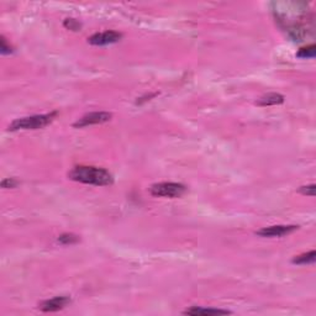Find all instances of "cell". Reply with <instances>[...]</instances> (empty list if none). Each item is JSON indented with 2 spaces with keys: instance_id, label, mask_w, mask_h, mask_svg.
Masks as SVG:
<instances>
[{
  "instance_id": "obj_6",
  "label": "cell",
  "mask_w": 316,
  "mask_h": 316,
  "mask_svg": "<svg viewBox=\"0 0 316 316\" xmlns=\"http://www.w3.org/2000/svg\"><path fill=\"white\" fill-rule=\"evenodd\" d=\"M299 226L295 225H277V226H270V227H265L262 230L257 231L256 235L261 236V237H283V236L291 235L294 231H296Z\"/></svg>"
},
{
  "instance_id": "obj_7",
  "label": "cell",
  "mask_w": 316,
  "mask_h": 316,
  "mask_svg": "<svg viewBox=\"0 0 316 316\" xmlns=\"http://www.w3.org/2000/svg\"><path fill=\"white\" fill-rule=\"evenodd\" d=\"M69 303L70 299L68 296H55V298L47 299V300L40 303L39 309L44 313H53V311L62 310Z\"/></svg>"
},
{
  "instance_id": "obj_8",
  "label": "cell",
  "mask_w": 316,
  "mask_h": 316,
  "mask_svg": "<svg viewBox=\"0 0 316 316\" xmlns=\"http://www.w3.org/2000/svg\"><path fill=\"white\" fill-rule=\"evenodd\" d=\"M183 314L184 315H193V316H198V315L214 316V315H228V314H231V311L221 310V309H211V308L206 309V308H199V306H192V308L183 311Z\"/></svg>"
},
{
  "instance_id": "obj_5",
  "label": "cell",
  "mask_w": 316,
  "mask_h": 316,
  "mask_svg": "<svg viewBox=\"0 0 316 316\" xmlns=\"http://www.w3.org/2000/svg\"><path fill=\"white\" fill-rule=\"evenodd\" d=\"M122 35L117 31H105V32H98V34L91 35L88 39V42L93 46H107V45L116 44L121 40Z\"/></svg>"
},
{
  "instance_id": "obj_12",
  "label": "cell",
  "mask_w": 316,
  "mask_h": 316,
  "mask_svg": "<svg viewBox=\"0 0 316 316\" xmlns=\"http://www.w3.org/2000/svg\"><path fill=\"white\" fill-rule=\"evenodd\" d=\"M58 242L62 245H73L79 242V236L74 235V233H62L58 237Z\"/></svg>"
},
{
  "instance_id": "obj_16",
  "label": "cell",
  "mask_w": 316,
  "mask_h": 316,
  "mask_svg": "<svg viewBox=\"0 0 316 316\" xmlns=\"http://www.w3.org/2000/svg\"><path fill=\"white\" fill-rule=\"evenodd\" d=\"M19 184V181L15 178H6L1 181V187L8 189V188H15Z\"/></svg>"
},
{
  "instance_id": "obj_10",
  "label": "cell",
  "mask_w": 316,
  "mask_h": 316,
  "mask_svg": "<svg viewBox=\"0 0 316 316\" xmlns=\"http://www.w3.org/2000/svg\"><path fill=\"white\" fill-rule=\"evenodd\" d=\"M316 259V252L310 251L306 252V253H301L299 256H295L293 258L294 265H310V263H314Z\"/></svg>"
},
{
  "instance_id": "obj_4",
  "label": "cell",
  "mask_w": 316,
  "mask_h": 316,
  "mask_svg": "<svg viewBox=\"0 0 316 316\" xmlns=\"http://www.w3.org/2000/svg\"><path fill=\"white\" fill-rule=\"evenodd\" d=\"M113 117V115L110 113L107 112H94L86 114L84 116H82L81 119H78L77 121L73 124V126L75 129H82V127L90 126V125H98L104 124V122L110 121Z\"/></svg>"
},
{
  "instance_id": "obj_13",
  "label": "cell",
  "mask_w": 316,
  "mask_h": 316,
  "mask_svg": "<svg viewBox=\"0 0 316 316\" xmlns=\"http://www.w3.org/2000/svg\"><path fill=\"white\" fill-rule=\"evenodd\" d=\"M63 26H65L66 29L72 30V31H78V30H81V27H82L81 23L75 20V19H72V18L66 19L65 23H63Z\"/></svg>"
},
{
  "instance_id": "obj_1",
  "label": "cell",
  "mask_w": 316,
  "mask_h": 316,
  "mask_svg": "<svg viewBox=\"0 0 316 316\" xmlns=\"http://www.w3.org/2000/svg\"><path fill=\"white\" fill-rule=\"evenodd\" d=\"M68 178L78 183L107 187L114 183V177L107 169L93 166H75L68 172Z\"/></svg>"
},
{
  "instance_id": "obj_2",
  "label": "cell",
  "mask_w": 316,
  "mask_h": 316,
  "mask_svg": "<svg viewBox=\"0 0 316 316\" xmlns=\"http://www.w3.org/2000/svg\"><path fill=\"white\" fill-rule=\"evenodd\" d=\"M57 116V112L49 113V114L34 115V116L21 117L16 119L9 125V131H19V130H39L44 129L47 125L51 124L55 117Z\"/></svg>"
},
{
  "instance_id": "obj_14",
  "label": "cell",
  "mask_w": 316,
  "mask_h": 316,
  "mask_svg": "<svg viewBox=\"0 0 316 316\" xmlns=\"http://www.w3.org/2000/svg\"><path fill=\"white\" fill-rule=\"evenodd\" d=\"M0 52H1V55H10L14 52V48L10 45H8L4 36L0 37Z\"/></svg>"
},
{
  "instance_id": "obj_15",
  "label": "cell",
  "mask_w": 316,
  "mask_h": 316,
  "mask_svg": "<svg viewBox=\"0 0 316 316\" xmlns=\"http://www.w3.org/2000/svg\"><path fill=\"white\" fill-rule=\"evenodd\" d=\"M315 184H310V185H304V187L299 188V193L303 195H308V197H315Z\"/></svg>"
},
{
  "instance_id": "obj_9",
  "label": "cell",
  "mask_w": 316,
  "mask_h": 316,
  "mask_svg": "<svg viewBox=\"0 0 316 316\" xmlns=\"http://www.w3.org/2000/svg\"><path fill=\"white\" fill-rule=\"evenodd\" d=\"M284 103V96L278 93H270L263 95L256 101L257 105L259 107H270V105H279Z\"/></svg>"
},
{
  "instance_id": "obj_3",
  "label": "cell",
  "mask_w": 316,
  "mask_h": 316,
  "mask_svg": "<svg viewBox=\"0 0 316 316\" xmlns=\"http://www.w3.org/2000/svg\"><path fill=\"white\" fill-rule=\"evenodd\" d=\"M185 192H187V187L184 184L173 183V181L156 183L150 188L151 194L158 198H181Z\"/></svg>"
},
{
  "instance_id": "obj_11",
  "label": "cell",
  "mask_w": 316,
  "mask_h": 316,
  "mask_svg": "<svg viewBox=\"0 0 316 316\" xmlns=\"http://www.w3.org/2000/svg\"><path fill=\"white\" fill-rule=\"evenodd\" d=\"M316 55V47L315 45H310V46L303 47L298 51L296 57L299 58H314Z\"/></svg>"
}]
</instances>
